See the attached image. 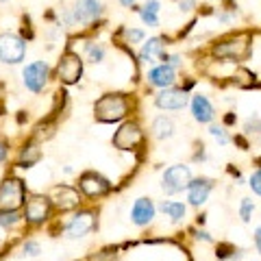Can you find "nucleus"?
<instances>
[{
  "label": "nucleus",
  "mask_w": 261,
  "mask_h": 261,
  "mask_svg": "<svg viewBox=\"0 0 261 261\" xmlns=\"http://www.w3.org/2000/svg\"><path fill=\"white\" fill-rule=\"evenodd\" d=\"M244 130H246L248 135H252V133H261V120L255 116V118H250L248 122H246V126H244Z\"/></svg>",
  "instance_id": "obj_32"
},
{
  "label": "nucleus",
  "mask_w": 261,
  "mask_h": 261,
  "mask_svg": "<svg viewBox=\"0 0 261 261\" xmlns=\"http://www.w3.org/2000/svg\"><path fill=\"white\" fill-rule=\"evenodd\" d=\"M120 3L124 5V7H135V3H137V0H120Z\"/></svg>",
  "instance_id": "obj_37"
},
{
  "label": "nucleus",
  "mask_w": 261,
  "mask_h": 261,
  "mask_svg": "<svg viewBox=\"0 0 261 261\" xmlns=\"http://www.w3.org/2000/svg\"><path fill=\"white\" fill-rule=\"evenodd\" d=\"M50 202L57 207V209H61V211H70V209H76L81 205V194L79 190H74V187H70V185H57L53 187V192H50Z\"/></svg>",
  "instance_id": "obj_11"
},
{
  "label": "nucleus",
  "mask_w": 261,
  "mask_h": 261,
  "mask_svg": "<svg viewBox=\"0 0 261 261\" xmlns=\"http://www.w3.org/2000/svg\"><path fill=\"white\" fill-rule=\"evenodd\" d=\"M96 120L100 122H120L128 113V100L124 94H105L94 107Z\"/></svg>",
  "instance_id": "obj_1"
},
{
  "label": "nucleus",
  "mask_w": 261,
  "mask_h": 261,
  "mask_svg": "<svg viewBox=\"0 0 261 261\" xmlns=\"http://www.w3.org/2000/svg\"><path fill=\"white\" fill-rule=\"evenodd\" d=\"M209 133L216 137L218 140V144L220 146H226L228 144V135H226V130H224V126H218V124H211V128H209Z\"/></svg>",
  "instance_id": "obj_29"
},
{
  "label": "nucleus",
  "mask_w": 261,
  "mask_h": 261,
  "mask_svg": "<svg viewBox=\"0 0 261 261\" xmlns=\"http://www.w3.org/2000/svg\"><path fill=\"white\" fill-rule=\"evenodd\" d=\"M248 42H250V35H246V33L228 37L214 48V55L222 57V59H244L248 55V46H250Z\"/></svg>",
  "instance_id": "obj_6"
},
{
  "label": "nucleus",
  "mask_w": 261,
  "mask_h": 261,
  "mask_svg": "<svg viewBox=\"0 0 261 261\" xmlns=\"http://www.w3.org/2000/svg\"><path fill=\"white\" fill-rule=\"evenodd\" d=\"M198 240H205V242H211V238H209V233H207V231H198Z\"/></svg>",
  "instance_id": "obj_36"
},
{
  "label": "nucleus",
  "mask_w": 261,
  "mask_h": 261,
  "mask_svg": "<svg viewBox=\"0 0 261 261\" xmlns=\"http://www.w3.org/2000/svg\"><path fill=\"white\" fill-rule=\"evenodd\" d=\"M166 53H163V39L161 37H150L148 42L142 46L140 59L144 63H154V59H163Z\"/></svg>",
  "instance_id": "obj_19"
},
{
  "label": "nucleus",
  "mask_w": 261,
  "mask_h": 261,
  "mask_svg": "<svg viewBox=\"0 0 261 261\" xmlns=\"http://www.w3.org/2000/svg\"><path fill=\"white\" fill-rule=\"evenodd\" d=\"M211 190H214V181H211V178H205V176L192 178V183L187 185V200H190V205L192 207L205 205Z\"/></svg>",
  "instance_id": "obj_14"
},
{
  "label": "nucleus",
  "mask_w": 261,
  "mask_h": 261,
  "mask_svg": "<svg viewBox=\"0 0 261 261\" xmlns=\"http://www.w3.org/2000/svg\"><path fill=\"white\" fill-rule=\"evenodd\" d=\"M252 211H255V202H252L250 198H244L242 205H240V218L244 220V222H250Z\"/></svg>",
  "instance_id": "obj_27"
},
{
  "label": "nucleus",
  "mask_w": 261,
  "mask_h": 261,
  "mask_svg": "<svg viewBox=\"0 0 261 261\" xmlns=\"http://www.w3.org/2000/svg\"><path fill=\"white\" fill-rule=\"evenodd\" d=\"M79 190L83 192L87 198H100V196H105L111 190V185H109L107 178L100 176V174L85 172L83 176L79 178Z\"/></svg>",
  "instance_id": "obj_12"
},
{
  "label": "nucleus",
  "mask_w": 261,
  "mask_h": 261,
  "mask_svg": "<svg viewBox=\"0 0 261 261\" xmlns=\"http://www.w3.org/2000/svg\"><path fill=\"white\" fill-rule=\"evenodd\" d=\"M24 194H27V187L24 181L20 178H5L0 183V211H18L24 202Z\"/></svg>",
  "instance_id": "obj_2"
},
{
  "label": "nucleus",
  "mask_w": 261,
  "mask_h": 261,
  "mask_svg": "<svg viewBox=\"0 0 261 261\" xmlns=\"http://www.w3.org/2000/svg\"><path fill=\"white\" fill-rule=\"evenodd\" d=\"M174 81H176V72H174L172 65H168V63H161L148 72V83L154 87L168 89V87L174 85Z\"/></svg>",
  "instance_id": "obj_17"
},
{
  "label": "nucleus",
  "mask_w": 261,
  "mask_h": 261,
  "mask_svg": "<svg viewBox=\"0 0 261 261\" xmlns=\"http://www.w3.org/2000/svg\"><path fill=\"white\" fill-rule=\"evenodd\" d=\"M39 252H42V246H39V242L27 240V242L22 244V255H27V257H37Z\"/></svg>",
  "instance_id": "obj_28"
},
{
  "label": "nucleus",
  "mask_w": 261,
  "mask_h": 261,
  "mask_svg": "<svg viewBox=\"0 0 261 261\" xmlns=\"http://www.w3.org/2000/svg\"><path fill=\"white\" fill-rule=\"evenodd\" d=\"M159 0H146L144 9H140V15L144 24H148V27H157L159 24Z\"/></svg>",
  "instance_id": "obj_23"
},
{
  "label": "nucleus",
  "mask_w": 261,
  "mask_h": 261,
  "mask_svg": "<svg viewBox=\"0 0 261 261\" xmlns=\"http://www.w3.org/2000/svg\"><path fill=\"white\" fill-rule=\"evenodd\" d=\"M152 135L157 137V140H170V137L174 135V124H172V120L166 118V116H159L157 120L152 122Z\"/></svg>",
  "instance_id": "obj_21"
},
{
  "label": "nucleus",
  "mask_w": 261,
  "mask_h": 261,
  "mask_svg": "<svg viewBox=\"0 0 261 261\" xmlns=\"http://www.w3.org/2000/svg\"><path fill=\"white\" fill-rule=\"evenodd\" d=\"M7 152H9V148H7V144L0 142V161H5V159H7Z\"/></svg>",
  "instance_id": "obj_35"
},
{
  "label": "nucleus",
  "mask_w": 261,
  "mask_h": 261,
  "mask_svg": "<svg viewBox=\"0 0 261 261\" xmlns=\"http://www.w3.org/2000/svg\"><path fill=\"white\" fill-rule=\"evenodd\" d=\"M154 105L159 109H166V111H178L187 105V92L185 89H176V87H168V89H161L154 98Z\"/></svg>",
  "instance_id": "obj_13"
},
{
  "label": "nucleus",
  "mask_w": 261,
  "mask_h": 261,
  "mask_svg": "<svg viewBox=\"0 0 261 261\" xmlns=\"http://www.w3.org/2000/svg\"><path fill=\"white\" fill-rule=\"evenodd\" d=\"M94 228H96V216L92 214V211H79L76 216L70 218V222L65 224L63 233H65V238L76 240V238H85V235H89Z\"/></svg>",
  "instance_id": "obj_8"
},
{
  "label": "nucleus",
  "mask_w": 261,
  "mask_h": 261,
  "mask_svg": "<svg viewBox=\"0 0 261 261\" xmlns=\"http://www.w3.org/2000/svg\"><path fill=\"white\" fill-rule=\"evenodd\" d=\"M159 209H161L170 220H172V222H181V220L185 218V214H187L185 202H178V200H163L161 205H159Z\"/></svg>",
  "instance_id": "obj_20"
},
{
  "label": "nucleus",
  "mask_w": 261,
  "mask_h": 261,
  "mask_svg": "<svg viewBox=\"0 0 261 261\" xmlns=\"http://www.w3.org/2000/svg\"><path fill=\"white\" fill-rule=\"evenodd\" d=\"M83 74V61L76 53H65L61 57L59 65H57V76L65 85H74Z\"/></svg>",
  "instance_id": "obj_7"
},
{
  "label": "nucleus",
  "mask_w": 261,
  "mask_h": 261,
  "mask_svg": "<svg viewBox=\"0 0 261 261\" xmlns=\"http://www.w3.org/2000/svg\"><path fill=\"white\" fill-rule=\"evenodd\" d=\"M192 183V170L183 166V163H176V166H170L166 172H163V192L166 194H178L187 190V185Z\"/></svg>",
  "instance_id": "obj_3"
},
{
  "label": "nucleus",
  "mask_w": 261,
  "mask_h": 261,
  "mask_svg": "<svg viewBox=\"0 0 261 261\" xmlns=\"http://www.w3.org/2000/svg\"><path fill=\"white\" fill-rule=\"evenodd\" d=\"M48 74H50V70H48V63L46 61H33V63H29L27 68L22 70L24 85H27L31 92H35V94H39L46 87Z\"/></svg>",
  "instance_id": "obj_10"
},
{
  "label": "nucleus",
  "mask_w": 261,
  "mask_h": 261,
  "mask_svg": "<svg viewBox=\"0 0 261 261\" xmlns=\"http://www.w3.org/2000/svg\"><path fill=\"white\" fill-rule=\"evenodd\" d=\"M22 216L18 214V211H0V226L3 228H13L15 224L22 222Z\"/></svg>",
  "instance_id": "obj_25"
},
{
  "label": "nucleus",
  "mask_w": 261,
  "mask_h": 261,
  "mask_svg": "<svg viewBox=\"0 0 261 261\" xmlns=\"http://www.w3.org/2000/svg\"><path fill=\"white\" fill-rule=\"evenodd\" d=\"M192 113H194V120L196 122H200V124H205V122H211L216 116V111H214V105L209 102V98L207 96H194L192 98Z\"/></svg>",
  "instance_id": "obj_18"
},
{
  "label": "nucleus",
  "mask_w": 261,
  "mask_h": 261,
  "mask_svg": "<svg viewBox=\"0 0 261 261\" xmlns=\"http://www.w3.org/2000/svg\"><path fill=\"white\" fill-rule=\"evenodd\" d=\"M250 190L255 192L257 196H261V168L250 174Z\"/></svg>",
  "instance_id": "obj_31"
},
{
  "label": "nucleus",
  "mask_w": 261,
  "mask_h": 261,
  "mask_svg": "<svg viewBox=\"0 0 261 261\" xmlns=\"http://www.w3.org/2000/svg\"><path fill=\"white\" fill-rule=\"evenodd\" d=\"M124 37L128 39L130 44H140L142 39H144V31H140V29H126L124 31Z\"/></svg>",
  "instance_id": "obj_30"
},
{
  "label": "nucleus",
  "mask_w": 261,
  "mask_h": 261,
  "mask_svg": "<svg viewBox=\"0 0 261 261\" xmlns=\"http://www.w3.org/2000/svg\"><path fill=\"white\" fill-rule=\"evenodd\" d=\"M255 246H257V252L261 255V226L255 231Z\"/></svg>",
  "instance_id": "obj_34"
},
{
  "label": "nucleus",
  "mask_w": 261,
  "mask_h": 261,
  "mask_svg": "<svg viewBox=\"0 0 261 261\" xmlns=\"http://www.w3.org/2000/svg\"><path fill=\"white\" fill-rule=\"evenodd\" d=\"M50 209H53L50 198H48V196H42V194H35L24 202L22 218L27 220L29 224H44L48 220V216H50Z\"/></svg>",
  "instance_id": "obj_4"
},
{
  "label": "nucleus",
  "mask_w": 261,
  "mask_h": 261,
  "mask_svg": "<svg viewBox=\"0 0 261 261\" xmlns=\"http://www.w3.org/2000/svg\"><path fill=\"white\" fill-rule=\"evenodd\" d=\"M178 7H181V11H192L196 7V0H178Z\"/></svg>",
  "instance_id": "obj_33"
},
{
  "label": "nucleus",
  "mask_w": 261,
  "mask_h": 261,
  "mask_svg": "<svg viewBox=\"0 0 261 261\" xmlns=\"http://www.w3.org/2000/svg\"><path fill=\"white\" fill-rule=\"evenodd\" d=\"M142 128L137 122H126V124H122L116 135H113V146L120 150H135L137 146L142 144Z\"/></svg>",
  "instance_id": "obj_9"
},
{
  "label": "nucleus",
  "mask_w": 261,
  "mask_h": 261,
  "mask_svg": "<svg viewBox=\"0 0 261 261\" xmlns=\"http://www.w3.org/2000/svg\"><path fill=\"white\" fill-rule=\"evenodd\" d=\"M100 13H102V5L98 0H76L74 5V20L79 24L94 22Z\"/></svg>",
  "instance_id": "obj_16"
},
{
  "label": "nucleus",
  "mask_w": 261,
  "mask_h": 261,
  "mask_svg": "<svg viewBox=\"0 0 261 261\" xmlns=\"http://www.w3.org/2000/svg\"><path fill=\"white\" fill-rule=\"evenodd\" d=\"M27 55V44L15 33H3L0 35V61L3 63H20Z\"/></svg>",
  "instance_id": "obj_5"
},
{
  "label": "nucleus",
  "mask_w": 261,
  "mask_h": 261,
  "mask_svg": "<svg viewBox=\"0 0 261 261\" xmlns=\"http://www.w3.org/2000/svg\"><path fill=\"white\" fill-rule=\"evenodd\" d=\"M87 55L92 63H100L105 59V48L100 44H87Z\"/></svg>",
  "instance_id": "obj_26"
},
{
  "label": "nucleus",
  "mask_w": 261,
  "mask_h": 261,
  "mask_svg": "<svg viewBox=\"0 0 261 261\" xmlns=\"http://www.w3.org/2000/svg\"><path fill=\"white\" fill-rule=\"evenodd\" d=\"M42 159V150H39L37 144H27L20 152V168H33L35 163Z\"/></svg>",
  "instance_id": "obj_22"
},
{
  "label": "nucleus",
  "mask_w": 261,
  "mask_h": 261,
  "mask_svg": "<svg viewBox=\"0 0 261 261\" xmlns=\"http://www.w3.org/2000/svg\"><path fill=\"white\" fill-rule=\"evenodd\" d=\"M216 257L220 261H240L242 259V250H238L235 246H228V244H218Z\"/></svg>",
  "instance_id": "obj_24"
},
{
  "label": "nucleus",
  "mask_w": 261,
  "mask_h": 261,
  "mask_svg": "<svg viewBox=\"0 0 261 261\" xmlns=\"http://www.w3.org/2000/svg\"><path fill=\"white\" fill-rule=\"evenodd\" d=\"M154 214H157V209H154V202L150 198H137L133 202V207H130V220L137 226L150 224L154 220Z\"/></svg>",
  "instance_id": "obj_15"
}]
</instances>
